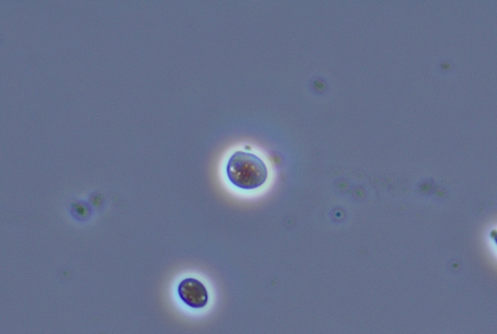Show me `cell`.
I'll return each instance as SVG.
<instances>
[{
    "mask_svg": "<svg viewBox=\"0 0 497 334\" xmlns=\"http://www.w3.org/2000/svg\"><path fill=\"white\" fill-rule=\"evenodd\" d=\"M226 175L237 188L256 190L266 182L268 169L263 159L240 150L231 156L226 164Z\"/></svg>",
    "mask_w": 497,
    "mask_h": 334,
    "instance_id": "obj_1",
    "label": "cell"
},
{
    "mask_svg": "<svg viewBox=\"0 0 497 334\" xmlns=\"http://www.w3.org/2000/svg\"><path fill=\"white\" fill-rule=\"evenodd\" d=\"M177 292L183 303L192 309L204 308L209 301L207 287L196 278L182 280Z\"/></svg>",
    "mask_w": 497,
    "mask_h": 334,
    "instance_id": "obj_2",
    "label": "cell"
},
{
    "mask_svg": "<svg viewBox=\"0 0 497 334\" xmlns=\"http://www.w3.org/2000/svg\"><path fill=\"white\" fill-rule=\"evenodd\" d=\"M491 237H492V240H493V242L497 246V231L496 230H494L491 232Z\"/></svg>",
    "mask_w": 497,
    "mask_h": 334,
    "instance_id": "obj_3",
    "label": "cell"
}]
</instances>
